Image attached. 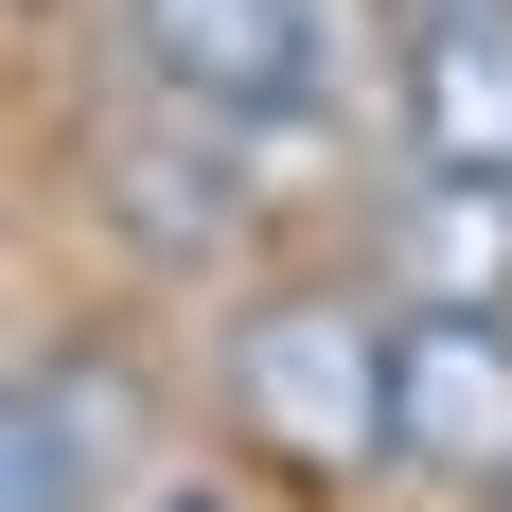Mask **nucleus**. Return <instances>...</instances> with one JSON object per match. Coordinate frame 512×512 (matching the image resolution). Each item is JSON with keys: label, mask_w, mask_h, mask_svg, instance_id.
Segmentation results:
<instances>
[{"label": "nucleus", "mask_w": 512, "mask_h": 512, "mask_svg": "<svg viewBox=\"0 0 512 512\" xmlns=\"http://www.w3.org/2000/svg\"><path fill=\"white\" fill-rule=\"evenodd\" d=\"M89 195H106V230L159 248V265H212V248H230V212H248L195 106H177V124H106V142H89Z\"/></svg>", "instance_id": "obj_6"}, {"label": "nucleus", "mask_w": 512, "mask_h": 512, "mask_svg": "<svg viewBox=\"0 0 512 512\" xmlns=\"http://www.w3.org/2000/svg\"><path fill=\"white\" fill-rule=\"evenodd\" d=\"M389 424H407L424 477H495V495H512V318H407Z\"/></svg>", "instance_id": "obj_4"}, {"label": "nucleus", "mask_w": 512, "mask_h": 512, "mask_svg": "<svg viewBox=\"0 0 512 512\" xmlns=\"http://www.w3.org/2000/svg\"><path fill=\"white\" fill-rule=\"evenodd\" d=\"M407 142H424V177L512 195V0H442L407 36Z\"/></svg>", "instance_id": "obj_5"}, {"label": "nucleus", "mask_w": 512, "mask_h": 512, "mask_svg": "<svg viewBox=\"0 0 512 512\" xmlns=\"http://www.w3.org/2000/svg\"><path fill=\"white\" fill-rule=\"evenodd\" d=\"M124 36H142L159 106H195V124H248V106H301L318 53H336V0H124Z\"/></svg>", "instance_id": "obj_2"}, {"label": "nucleus", "mask_w": 512, "mask_h": 512, "mask_svg": "<svg viewBox=\"0 0 512 512\" xmlns=\"http://www.w3.org/2000/svg\"><path fill=\"white\" fill-rule=\"evenodd\" d=\"M389 265H407V318H512V195L495 177H424Z\"/></svg>", "instance_id": "obj_7"}, {"label": "nucleus", "mask_w": 512, "mask_h": 512, "mask_svg": "<svg viewBox=\"0 0 512 512\" xmlns=\"http://www.w3.org/2000/svg\"><path fill=\"white\" fill-rule=\"evenodd\" d=\"M159 512H230V495H159Z\"/></svg>", "instance_id": "obj_8"}, {"label": "nucleus", "mask_w": 512, "mask_h": 512, "mask_svg": "<svg viewBox=\"0 0 512 512\" xmlns=\"http://www.w3.org/2000/svg\"><path fill=\"white\" fill-rule=\"evenodd\" d=\"M389 354H407V318H354V301H265L230 318V424H248L265 460L301 477H354V460H407V424H389Z\"/></svg>", "instance_id": "obj_1"}, {"label": "nucleus", "mask_w": 512, "mask_h": 512, "mask_svg": "<svg viewBox=\"0 0 512 512\" xmlns=\"http://www.w3.org/2000/svg\"><path fill=\"white\" fill-rule=\"evenodd\" d=\"M142 460V371L124 354H18L0 407V512H106Z\"/></svg>", "instance_id": "obj_3"}]
</instances>
